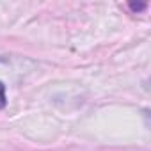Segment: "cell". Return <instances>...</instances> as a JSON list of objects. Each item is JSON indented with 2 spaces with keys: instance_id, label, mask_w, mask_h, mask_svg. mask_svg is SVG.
I'll return each instance as SVG.
<instances>
[{
  "instance_id": "cell-1",
  "label": "cell",
  "mask_w": 151,
  "mask_h": 151,
  "mask_svg": "<svg viewBox=\"0 0 151 151\" xmlns=\"http://www.w3.org/2000/svg\"><path fill=\"white\" fill-rule=\"evenodd\" d=\"M6 103H7V94H6V86H4V82L0 80V110H2L4 107H6Z\"/></svg>"
},
{
  "instance_id": "cell-2",
  "label": "cell",
  "mask_w": 151,
  "mask_h": 151,
  "mask_svg": "<svg viewBox=\"0 0 151 151\" xmlns=\"http://www.w3.org/2000/svg\"><path fill=\"white\" fill-rule=\"evenodd\" d=\"M130 7H132L135 13H137V11H142V9H146V4H139V6H137V4H130Z\"/></svg>"
}]
</instances>
